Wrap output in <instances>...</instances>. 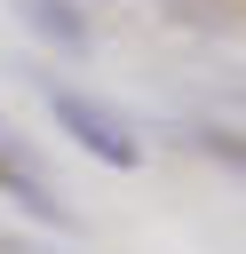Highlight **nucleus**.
Listing matches in <instances>:
<instances>
[{"label": "nucleus", "instance_id": "obj_1", "mask_svg": "<svg viewBox=\"0 0 246 254\" xmlns=\"http://www.w3.org/2000/svg\"><path fill=\"white\" fill-rule=\"evenodd\" d=\"M48 111H56V127H63L87 159H103V167H119V175H135V167H143V135H135V119H127V111H111L103 95H79V87L48 79Z\"/></svg>", "mask_w": 246, "mask_h": 254}, {"label": "nucleus", "instance_id": "obj_2", "mask_svg": "<svg viewBox=\"0 0 246 254\" xmlns=\"http://www.w3.org/2000/svg\"><path fill=\"white\" fill-rule=\"evenodd\" d=\"M16 24L24 32H40L48 48H63V56H87L95 48V32H87V8L79 0H16Z\"/></svg>", "mask_w": 246, "mask_h": 254}, {"label": "nucleus", "instance_id": "obj_3", "mask_svg": "<svg viewBox=\"0 0 246 254\" xmlns=\"http://www.w3.org/2000/svg\"><path fill=\"white\" fill-rule=\"evenodd\" d=\"M183 135H190V151H206L214 167H230V175L246 183V135H238V127H183Z\"/></svg>", "mask_w": 246, "mask_h": 254}, {"label": "nucleus", "instance_id": "obj_4", "mask_svg": "<svg viewBox=\"0 0 246 254\" xmlns=\"http://www.w3.org/2000/svg\"><path fill=\"white\" fill-rule=\"evenodd\" d=\"M0 254H40V246H32V238H8V230H0Z\"/></svg>", "mask_w": 246, "mask_h": 254}, {"label": "nucleus", "instance_id": "obj_5", "mask_svg": "<svg viewBox=\"0 0 246 254\" xmlns=\"http://www.w3.org/2000/svg\"><path fill=\"white\" fill-rule=\"evenodd\" d=\"M0 143H8V119H0Z\"/></svg>", "mask_w": 246, "mask_h": 254}]
</instances>
